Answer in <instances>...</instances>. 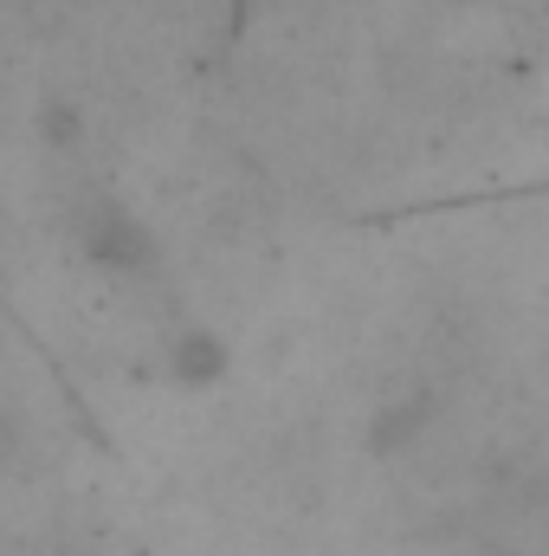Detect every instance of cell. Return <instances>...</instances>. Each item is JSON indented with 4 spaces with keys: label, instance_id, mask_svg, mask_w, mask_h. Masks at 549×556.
<instances>
[{
    "label": "cell",
    "instance_id": "cell-1",
    "mask_svg": "<svg viewBox=\"0 0 549 556\" xmlns=\"http://www.w3.org/2000/svg\"><path fill=\"white\" fill-rule=\"evenodd\" d=\"M78 247H85V260L104 266V273H137L142 260H149V233H142V220L137 214H124L111 194H98V201L78 214Z\"/></svg>",
    "mask_w": 549,
    "mask_h": 556
}]
</instances>
